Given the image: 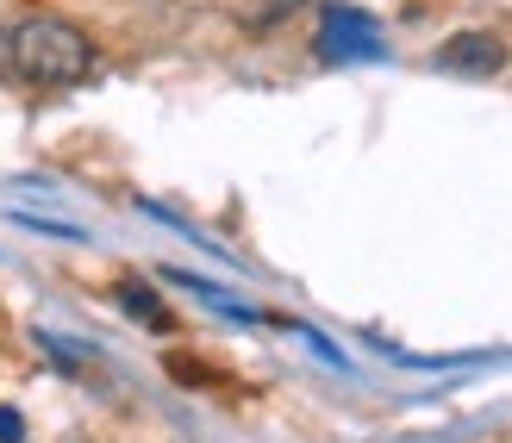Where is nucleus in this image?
Segmentation results:
<instances>
[{"label": "nucleus", "mask_w": 512, "mask_h": 443, "mask_svg": "<svg viewBox=\"0 0 512 443\" xmlns=\"http://www.w3.org/2000/svg\"><path fill=\"white\" fill-rule=\"evenodd\" d=\"M7 75L32 88H75L94 75V38L57 13H32L7 32Z\"/></svg>", "instance_id": "obj_1"}, {"label": "nucleus", "mask_w": 512, "mask_h": 443, "mask_svg": "<svg viewBox=\"0 0 512 443\" xmlns=\"http://www.w3.org/2000/svg\"><path fill=\"white\" fill-rule=\"evenodd\" d=\"M381 25L363 13V7H325L319 19V57L331 63H363V57H381Z\"/></svg>", "instance_id": "obj_2"}, {"label": "nucleus", "mask_w": 512, "mask_h": 443, "mask_svg": "<svg viewBox=\"0 0 512 443\" xmlns=\"http://www.w3.org/2000/svg\"><path fill=\"white\" fill-rule=\"evenodd\" d=\"M0 443H25V419L13 406H0Z\"/></svg>", "instance_id": "obj_5"}, {"label": "nucleus", "mask_w": 512, "mask_h": 443, "mask_svg": "<svg viewBox=\"0 0 512 443\" xmlns=\"http://www.w3.org/2000/svg\"><path fill=\"white\" fill-rule=\"evenodd\" d=\"M506 38L500 32H456L444 50H438V69L444 75H500L506 69Z\"/></svg>", "instance_id": "obj_3"}, {"label": "nucleus", "mask_w": 512, "mask_h": 443, "mask_svg": "<svg viewBox=\"0 0 512 443\" xmlns=\"http://www.w3.org/2000/svg\"><path fill=\"white\" fill-rule=\"evenodd\" d=\"M119 306L132 312V319H144V325H169V312H163V300L144 288V281H119Z\"/></svg>", "instance_id": "obj_4"}, {"label": "nucleus", "mask_w": 512, "mask_h": 443, "mask_svg": "<svg viewBox=\"0 0 512 443\" xmlns=\"http://www.w3.org/2000/svg\"><path fill=\"white\" fill-rule=\"evenodd\" d=\"M0 82H7V32H0Z\"/></svg>", "instance_id": "obj_6"}]
</instances>
